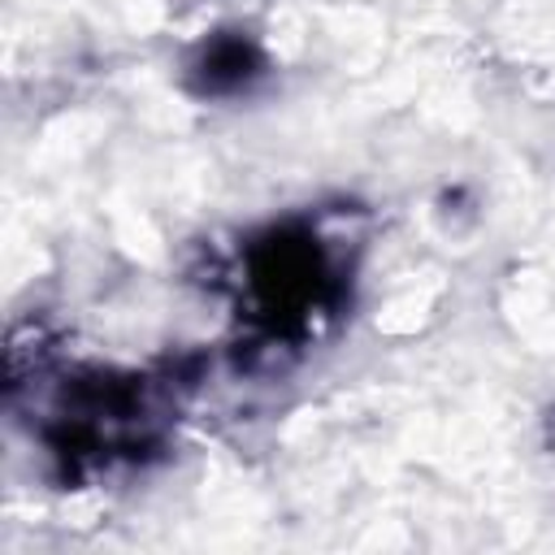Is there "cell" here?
Segmentation results:
<instances>
[{
  "mask_svg": "<svg viewBox=\"0 0 555 555\" xmlns=\"http://www.w3.org/2000/svg\"><path fill=\"white\" fill-rule=\"evenodd\" d=\"M251 65H256V56L247 43H217L204 61V74H208V87L221 91V87H238L251 74Z\"/></svg>",
  "mask_w": 555,
  "mask_h": 555,
  "instance_id": "obj_1",
  "label": "cell"
}]
</instances>
